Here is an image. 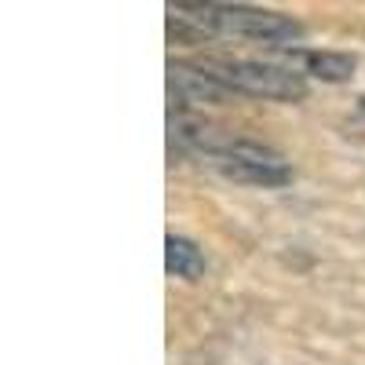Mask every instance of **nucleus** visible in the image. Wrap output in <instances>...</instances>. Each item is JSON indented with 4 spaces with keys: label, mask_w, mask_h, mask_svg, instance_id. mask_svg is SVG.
<instances>
[{
    "label": "nucleus",
    "mask_w": 365,
    "mask_h": 365,
    "mask_svg": "<svg viewBox=\"0 0 365 365\" xmlns=\"http://www.w3.org/2000/svg\"><path fill=\"white\" fill-rule=\"evenodd\" d=\"M172 37H241L267 48H285L303 41V26L282 11H267L252 4H201V0H175L168 4Z\"/></svg>",
    "instance_id": "nucleus-1"
},
{
    "label": "nucleus",
    "mask_w": 365,
    "mask_h": 365,
    "mask_svg": "<svg viewBox=\"0 0 365 365\" xmlns=\"http://www.w3.org/2000/svg\"><path fill=\"white\" fill-rule=\"evenodd\" d=\"M190 63L208 73L212 81H220L234 96H252V99H278L292 103L303 99L311 91L307 77L285 63H267V58H234V55H201Z\"/></svg>",
    "instance_id": "nucleus-2"
},
{
    "label": "nucleus",
    "mask_w": 365,
    "mask_h": 365,
    "mask_svg": "<svg viewBox=\"0 0 365 365\" xmlns=\"http://www.w3.org/2000/svg\"><path fill=\"white\" fill-rule=\"evenodd\" d=\"M208 165L234 182H245V187H289L292 182V168L278 150L245 135H230L208 158Z\"/></svg>",
    "instance_id": "nucleus-3"
},
{
    "label": "nucleus",
    "mask_w": 365,
    "mask_h": 365,
    "mask_svg": "<svg viewBox=\"0 0 365 365\" xmlns=\"http://www.w3.org/2000/svg\"><path fill=\"white\" fill-rule=\"evenodd\" d=\"M168 88H172V99H179V106H220L234 99V91H227L220 81L201 73L190 58L168 63Z\"/></svg>",
    "instance_id": "nucleus-4"
},
{
    "label": "nucleus",
    "mask_w": 365,
    "mask_h": 365,
    "mask_svg": "<svg viewBox=\"0 0 365 365\" xmlns=\"http://www.w3.org/2000/svg\"><path fill=\"white\" fill-rule=\"evenodd\" d=\"M285 66L299 70L303 77H318L329 84H340L354 73V55L344 51H307V48H285L282 51Z\"/></svg>",
    "instance_id": "nucleus-5"
},
{
    "label": "nucleus",
    "mask_w": 365,
    "mask_h": 365,
    "mask_svg": "<svg viewBox=\"0 0 365 365\" xmlns=\"http://www.w3.org/2000/svg\"><path fill=\"white\" fill-rule=\"evenodd\" d=\"M165 267H168V274H175V278L197 282L205 274V256H201V249L194 245L190 237L168 234L165 237Z\"/></svg>",
    "instance_id": "nucleus-6"
},
{
    "label": "nucleus",
    "mask_w": 365,
    "mask_h": 365,
    "mask_svg": "<svg viewBox=\"0 0 365 365\" xmlns=\"http://www.w3.org/2000/svg\"><path fill=\"white\" fill-rule=\"evenodd\" d=\"M361 113H365V99H361Z\"/></svg>",
    "instance_id": "nucleus-7"
}]
</instances>
